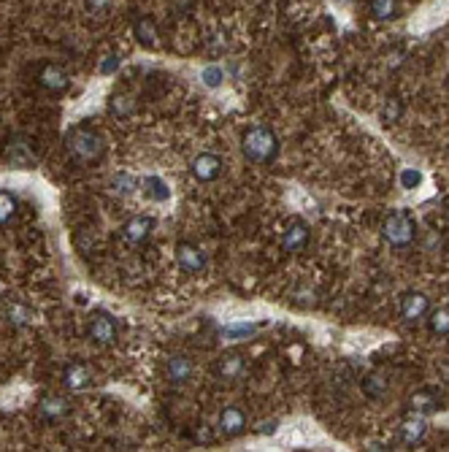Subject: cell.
Segmentation results:
<instances>
[{
	"label": "cell",
	"instance_id": "6da1fadb",
	"mask_svg": "<svg viewBox=\"0 0 449 452\" xmlns=\"http://www.w3.org/2000/svg\"><path fill=\"white\" fill-rule=\"evenodd\" d=\"M65 149H68V157L79 165H93L103 157L106 152V144L103 138L97 136L93 127H73L68 136H65Z\"/></svg>",
	"mask_w": 449,
	"mask_h": 452
},
{
	"label": "cell",
	"instance_id": "7a4b0ae2",
	"mask_svg": "<svg viewBox=\"0 0 449 452\" xmlns=\"http://www.w3.org/2000/svg\"><path fill=\"white\" fill-rule=\"evenodd\" d=\"M241 149H244V157L249 163L265 165L279 154V138H276V133H273L271 127L255 125V127H249L244 133Z\"/></svg>",
	"mask_w": 449,
	"mask_h": 452
},
{
	"label": "cell",
	"instance_id": "3957f363",
	"mask_svg": "<svg viewBox=\"0 0 449 452\" xmlns=\"http://www.w3.org/2000/svg\"><path fill=\"white\" fill-rule=\"evenodd\" d=\"M381 236L393 244V247H408L417 236V225L411 222L406 211H390L381 222Z\"/></svg>",
	"mask_w": 449,
	"mask_h": 452
},
{
	"label": "cell",
	"instance_id": "277c9868",
	"mask_svg": "<svg viewBox=\"0 0 449 452\" xmlns=\"http://www.w3.org/2000/svg\"><path fill=\"white\" fill-rule=\"evenodd\" d=\"M87 339L93 344H100V347H106L117 339V322H114V317L106 315V312H97L90 322H87Z\"/></svg>",
	"mask_w": 449,
	"mask_h": 452
},
{
	"label": "cell",
	"instance_id": "5b68a950",
	"mask_svg": "<svg viewBox=\"0 0 449 452\" xmlns=\"http://www.w3.org/2000/svg\"><path fill=\"white\" fill-rule=\"evenodd\" d=\"M6 160L16 168H30V165L36 163V152H33V141L25 136H16L9 141V147H6Z\"/></svg>",
	"mask_w": 449,
	"mask_h": 452
},
{
	"label": "cell",
	"instance_id": "8992f818",
	"mask_svg": "<svg viewBox=\"0 0 449 452\" xmlns=\"http://www.w3.org/2000/svg\"><path fill=\"white\" fill-rule=\"evenodd\" d=\"M152 231H154V219L152 217H130L127 222L122 225V238L127 241V244H133V247H138V244H144L147 238L152 236Z\"/></svg>",
	"mask_w": 449,
	"mask_h": 452
},
{
	"label": "cell",
	"instance_id": "52a82bcc",
	"mask_svg": "<svg viewBox=\"0 0 449 452\" xmlns=\"http://www.w3.org/2000/svg\"><path fill=\"white\" fill-rule=\"evenodd\" d=\"M176 261L184 274H201L206 268V255L201 252V247H195L190 241H181L176 247Z\"/></svg>",
	"mask_w": 449,
	"mask_h": 452
},
{
	"label": "cell",
	"instance_id": "ba28073f",
	"mask_svg": "<svg viewBox=\"0 0 449 452\" xmlns=\"http://www.w3.org/2000/svg\"><path fill=\"white\" fill-rule=\"evenodd\" d=\"M430 312V301H428V295H422V293H406L403 295V301H401V317L406 320V322H420L425 320Z\"/></svg>",
	"mask_w": 449,
	"mask_h": 452
},
{
	"label": "cell",
	"instance_id": "9c48e42d",
	"mask_svg": "<svg viewBox=\"0 0 449 452\" xmlns=\"http://www.w3.org/2000/svg\"><path fill=\"white\" fill-rule=\"evenodd\" d=\"M192 174H195L198 182H214L222 174V160L217 154H211V152H204V154H198L192 160Z\"/></svg>",
	"mask_w": 449,
	"mask_h": 452
},
{
	"label": "cell",
	"instance_id": "30bf717a",
	"mask_svg": "<svg viewBox=\"0 0 449 452\" xmlns=\"http://www.w3.org/2000/svg\"><path fill=\"white\" fill-rule=\"evenodd\" d=\"M309 241V228L303 219H290V225L285 228L282 233V249L285 252H300Z\"/></svg>",
	"mask_w": 449,
	"mask_h": 452
},
{
	"label": "cell",
	"instance_id": "8fae6325",
	"mask_svg": "<svg viewBox=\"0 0 449 452\" xmlns=\"http://www.w3.org/2000/svg\"><path fill=\"white\" fill-rule=\"evenodd\" d=\"M38 84H41L46 93H52V95H60V93H65L68 90V73L60 68V65H43L41 73H38Z\"/></svg>",
	"mask_w": 449,
	"mask_h": 452
},
{
	"label": "cell",
	"instance_id": "7c38bea8",
	"mask_svg": "<svg viewBox=\"0 0 449 452\" xmlns=\"http://www.w3.org/2000/svg\"><path fill=\"white\" fill-rule=\"evenodd\" d=\"M246 431V417L244 411L238 409V406H228V409H222L219 414V433L228 438H236L241 436Z\"/></svg>",
	"mask_w": 449,
	"mask_h": 452
},
{
	"label": "cell",
	"instance_id": "4fadbf2b",
	"mask_svg": "<svg viewBox=\"0 0 449 452\" xmlns=\"http://www.w3.org/2000/svg\"><path fill=\"white\" fill-rule=\"evenodd\" d=\"M63 384L68 390H73V393L87 390L93 384V371H90V366H84V363H68L63 369Z\"/></svg>",
	"mask_w": 449,
	"mask_h": 452
},
{
	"label": "cell",
	"instance_id": "5bb4252c",
	"mask_svg": "<svg viewBox=\"0 0 449 452\" xmlns=\"http://www.w3.org/2000/svg\"><path fill=\"white\" fill-rule=\"evenodd\" d=\"M425 436H428V420H425V414H417V411H414V417H406V420L401 423V438H403L406 444H420Z\"/></svg>",
	"mask_w": 449,
	"mask_h": 452
},
{
	"label": "cell",
	"instance_id": "9a60e30c",
	"mask_svg": "<svg viewBox=\"0 0 449 452\" xmlns=\"http://www.w3.org/2000/svg\"><path fill=\"white\" fill-rule=\"evenodd\" d=\"M192 360L187 355H174L171 360H168V366H165V374H168V379L174 384H184L190 382L192 377Z\"/></svg>",
	"mask_w": 449,
	"mask_h": 452
},
{
	"label": "cell",
	"instance_id": "2e32d148",
	"mask_svg": "<svg viewBox=\"0 0 449 452\" xmlns=\"http://www.w3.org/2000/svg\"><path fill=\"white\" fill-rule=\"evenodd\" d=\"M244 374V357L241 355H222L217 360V377L225 382H233Z\"/></svg>",
	"mask_w": 449,
	"mask_h": 452
},
{
	"label": "cell",
	"instance_id": "e0dca14e",
	"mask_svg": "<svg viewBox=\"0 0 449 452\" xmlns=\"http://www.w3.org/2000/svg\"><path fill=\"white\" fill-rule=\"evenodd\" d=\"M38 409H41V417L43 420H60V417H65L68 414V401L63 396H43L41 404H38Z\"/></svg>",
	"mask_w": 449,
	"mask_h": 452
},
{
	"label": "cell",
	"instance_id": "ac0fdd59",
	"mask_svg": "<svg viewBox=\"0 0 449 452\" xmlns=\"http://www.w3.org/2000/svg\"><path fill=\"white\" fill-rule=\"evenodd\" d=\"M133 33H136V41L141 46H147V49H154L157 46V25L152 22V19H138L136 25H133Z\"/></svg>",
	"mask_w": 449,
	"mask_h": 452
},
{
	"label": "cell",
	"instance_id": "d6986e66",
	"mask_svg": "<svg viewBox=\"0 0 449 452\" xmlns=\"http://www.w3.org/2000/svg\"><path fill=\"white\" fill-rule=\"evenodd\" d=\"M368 11H371V16L374 19H379V22H390V19H395L398 16V0H371L368 3Z\"/></svg>",
	"mask_w": 449,
	"mask_h": 452
},
{
	"label": "cell",
	"instance_id": "ffe728a7",
	"mask_svg": "<svg viewBox=\"0 0 449 452\" xmlns=\"http://www.w3.org/2000/svg\"><path fill=\"white\" fill-rule=\"evenodd\" d=\"M428 325H430L435 336H449V303L428 312Z\"/></svg>",
	"mask_w": 449,
	"mask_h": 452
},
{
	"label": "cell",
	"instance_id": "44dd1931",
	"mask_svg": "<svg viewBox=\"0 0 449 452\" xmlns=\"http://www.w3.org/2000/svg\"><path fill=\"white\" fill-rule=\"evenodd\" d=\"M141 184H144L141 190L147 192L152 201H168V198H171V190H168V184H165L160 177H147Z\"/></svg>",
	"mask_w": 449,
	"mask_h": 452
},
{
	"label": "cell",
	"instance_id": "7402d4cb",
	"mask_svg": "<svg viewBox=\"0 0 449 452\" xmlns=\"http://www.w3.org/2000/svg\"><path fill=\"white\" fill-rule=\"evenodd\" d=\"M438 409V398L433 393H428V390H422L417 396H411V411H417V414H433Z\"/></svg>",
	"mask_w": 449,
	"mask_h": 452
},
{
	"label": "cell",
	"instance_id": "603a6c76",
	"mask_svg": "<svg viewBox=\"0 0 449 452\" xmlns=\"http://www.w3.org/2000/svg\"><path fill=\"white\" fill-rule=\"evenodd\" d=\"M30 309L25 306V303H9L6 306V320L11 322V325H16V328H25V325H30Z\"/></svg>",
	"mask_w": 449,
	"mask_h": 452
},
{
	"label": "cell",
	"instance_id": "cb8c5ba5",
	"mask_svg": "<svg viewBox=\"0 0 449 452\" xmlns=\"http://www.w3.org/2000/svg\"><path fill=\"white\" fill-rule=\"evenodd\" d=\"M363 393L368 398H381L387 393V379H384V374H368L366 379H363Z\"/></svg>",
	"mask_w": 449,
	"mask_h": 452
},
{
	"label": "cell",
	"instance_id": "d4e9b609",
	"mask_svg": "<svg viewBox=\"0 0 449 452\" xmlns=\"http://www.w3.org/2000/svg\"><path fill=\"white\" fill-rule=\"evenodd\" d=\"M16 198L11 192H3L0 190V225H9L11 219L16 217Z\"/></svg>",
	"mask_w": 449,
	"mask_h": 452
},
{
	"label": "cell",
	"instance_id": "484cf974",
	"mask_svg": "<svg viewBox=\"0 0 449 452\" xmlns=\"http://www.w3.org/2000/svg\"><path fill=\"white\" fill-rule=\"evenodd\" d=\"M138 190V182L130 174H117L114 179V192L120 195V198H127V195H133Z\"/></svg>",
	"mask_w": 449,
	"mask_h": 452
},
{
	"label": "cell",
	"instance_id": "4316f807",
	"mask_svg": "<svg viewBox=\"0 0 449 452\" xmlns=\"http://www.w3.org/2000/svg\"><path fill=\"white\" fill-rule=\"evenodd\" d=\"M398 179H401V187H403V190H414V187H420L422 174L417 171V168H403Z\"/></svg>",
	"mask_w": 449,
	"mask_h": 452
},
{
	"label": "cell",
	"instance_id": "83f0119b",
	"mask_svg": "<svg viewBox=\"0 0 449 452\" xmlns=\"http://www.w3.org/2000/svg\"><path fill=\"white\" fill-rule=\"evenodd\" d=\"M222 79H225V70L219 68V65H208V68H204V84L206 87L217 90L219 84H222Z\"/></svg>",
	"mask_w": 449,
	"mask_h": 452
},
{
	"label": "cell",
	"instance_id": "f1b7e54d",
	"mask_svg": "<svg viewBox=\"0 0 449 452\" xmlns=\"http://www.w3.org/2000/svg\"><path fill=\"white\" fill-rule=\"evenodd\" d=\"M401 114H403V106H401V100H395L393 98V100H387V106H384V111H381V120H384L387 125H393Z\"/></svg>",
	"mask_w": 449,
	"mask_h": 452
},
{
	"label": "cell",
	"instance_id": "f546056e",
	"mask_svg": "<svg viewBox=\"0 0 449 452\" xmlns=\"http://www.w3.org/2000/svg\"><path fill=\"white\" fill-rule=\"evenodd\" d=\"M84 3H87V11L97 16H106L111 9V0H84Z\"/></svg>",
	"mask_w": 449,
	"mask_h": 452
},
{
	"label": "cell",
	"instance_id": "4dcf8cb0",
	"mask_svg": "<svg viewBox=\"0 0 449 452\" xmlns=\"http://www.w3.org/2000/svg\"><path fill=\"white\" fill-rule=\"evenodd\" d=\"M130 109V100H127V98H117L114 95V100H111V111H120V114H125V111Z\"/></svg>",
	"mask_w": 449,
	"mask_h": 452
},
{
	"label": "cell",
	"instance_id": "1f68e13d",
	"mask_svg": "<svg viewBox=\"0 0 449 452\" xmlns=\"http://www.w3.org/2000/svg\"><path fill=\"white\" fill-rule=\"evenodd\" d=\"M117 68H120V57L109 55V60L103 63V73H111V70H117Z\"/></svg>",
	"mask_w": 449,
	"mask_h": 452
},
{
	"label": "cell",
	"instance_id": "d6a6232c",
	"mask_svg": "<svg viewBox=\"0 0 449 452\" xmlns=\"http://www.w3.org/2000/svg\"><path fill=\"white\" fill-rule=\"evenodd\" d=\"M273 431H276V423H263V428H260V433H273Z\"/></svg>",
	"mask_w": 449,
	"mask_h": 452
},
{
	"label": "cell",
	"instance_id": "836d02e7",
	"mask_svg": "<svg viewBox=\"0 0 449 452\" xmlns=\"http://www.w3.org/2000/svg\"><path fill=\"white\" fill-rule=\"evenodd\" d=\"M447 222H449V204H447Z\"/></svg>",
	"mask_w": 449,
	"mask_h": 452
}]
</instances>
